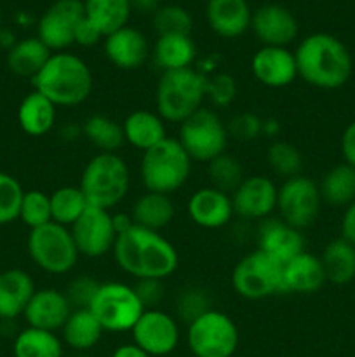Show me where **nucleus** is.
<instances>
[{
	"mask_svg": "<svg viewBox=\"0 0 355 357\" xmlns=\"http://www.w3.org/2000/svg\"><path fill=\"white\" fill-rule=\"evenodd\" d=\"M282 265L256 248L240 258L233 268V289L246 300H263L282 293Z\"/></svg>",
	"mask_w": 355,
	"mask_h": 357,
	"instance_id": "9b49d317",
	"label": "nucleus"
},
{
	"mask_svg": "<svg viewBox=\"0 0 355 357\" xmlns=\"http://www.w3.org/2000/svg\"><path fill=\"white\" fill-rule=\"evenodd\" d=\"M72 310L65 291L54 288H40L35 289L23 317L28 326L56 333V331H61Z\"/></svg>",
	"mask_w": 355,
	"mask_h": 357,
	"instance_id": "412c9836",
	"label": "nucleus"
},
{
	"mask_svg": "<svg viewBox=\"0 0 355 357\" xmlns=\"http://www.w3.org/2000/svg\"><path fill=\"white\" fill-rule=\"evenodd\" d=\"M14 357H63V340L52 331L26 326L16 335Z\"/></svg>",
	"mask_w": 355,
	"mask_h": 357,
	"instance_id": "f704fd0d",
	"label": "nucleus"
},
{
	"mask_svg": "<svg viewBox=\"0 0 355 357\" xmlns=\"http://www.w3.org/2000/svg\"><path fill=\"white\" fill-rule=\"evenodd\" d=\"M187 344L194 357H232L239 349V328L228 314L211 309L188 324Z\"/></svg>",
	"mask_w": 355,
	"mask_h": 357,
	"instance_id": "1a4fd4ad",
	"label": "nucleus"
},
{
	"mask_svg": "<svg viewBox=\"0 0 355 357\" xmlns=\"http://www.w3.org/2000/svg\"><path fill=\"white\" fill-rule=\"evenodd\" d=\"M341 155L345 164L355 169V121H352L341 135Z\"/></svg>",
	"mask_w": 355,
	"mask_h": 357,
	"instance_id": "8fccbe9b",
	"label": "nucleus"
},
{
	"mask_svg": "<svg viewBox=\"0 0 355 357\" xmlns=\"http://www.w3.org/2000/svg\"><path fill=\"white\" fill-rule=\"evenodd\" d=\"M267 160L270 169L274 171L277 176L284 178V180H289V178H294L298 176V174H301V152H299L292 143L284 142V139L274 142L268 146Z\"/></svg>",
	"mask_w": 355,
	"mask_h": 357,
	"instance_id": "58836bf2",
	"label": "nucleus"
},
{
	"mask_svg": "<svg viewBox=\"0 0 355 357\" xmlns=\"http://www.w3.org/2000/svg\"><path fill=\"white\" fill-rule=\"evenodd\" d=\"M205 17L216 35L237 38L251 30V10L247 0H207Z\"/></svg>",
	"mask_w": 355,
	"mask_h": 357,
	"instance_id": "b1692460",
	"label": "nucleus"
},
{
	"mask_svg": "<svg viewBox=\"0 0 355 357\" xmlns=\"http://www.w3.org/2000/svg\"><path fill=\"white\" fill-rule=\"evenodd\" d=\"M327 282L336 286L350 284L355 279V248L345 239H334L320 255Z\"/></svg>",
	"mask_w": 355,
	"mask_h": 357,
	"instance_id": "2f4dec72",
	"label": "nucleus"
},
{
	"mask_svg": "<svg viewBox=\"0 0 355 357\" xmlns=\"http://www.w3.org/2000/svg\"><path fill=\"white\" fill-rule=\"evenodd\" d=\"M56 105L38 91H31L17 107V124L28 136H45L56 124Z\"/></svg>",
	"mask_w": 355,
	"mask_h": 357,
	"instance_id": "c85d7f7f",
	"label": "nucleus"
},
{
	"mask_svg": "<svg viewBox=\"0 0 355 357\" xmlns=\"http://www.w3.org/2000/svg\"><path fill=\"white\" fill-rule=\"evenodd\" d=\"M101 40H104V35L84 16V20L77 24L75 44L82 45V47H93V45L100 44Z\"/></svg>",
	"mask_w": 355,
	"mask_h": 357,
	"instance_id": "09e8293b",
	"label": "nucleus"
},
{
	"mask_svg": "<svg viewBox=\"0 0 355 357\" xmlns=\"http://www.w3.org/2000/svg\"><path fill=\"white\" fill-rule=\"evenodd\" d=\"M131 7L138 13L155 14V10L160 7V0H131Z\"/></svg>",
	"mask_w": 355,
	"mask_h": 357,
	"instance_id": "864d4df0",
	"label": "nucleus"
},
{
	"mask_svg": "<svg viewBox=\"0 0 355 357\" xmlns=\"http://www.w3.org/2000/svg\"><path fill=\"white\" fill-rule=\"evenodd\" d=\"M89 310L100 321L104 331L125 333L134 328L141 314L145 312V307L141 305L132 286L111 281L101 282Z\"/></svg>",
	"mask_w": 355,
	"mask_h": 357,
	"instance_id": "9d476101",
	"label": "nucleus"
},
{
	"mask_svg": "<svg viewBox=\"0 0 355 357\" xmlns=\"http://www.w3.org/2000/svg\"><path fill=\"white\" fill-rule=\"evenodd\" d=\"M70 232L80 257L87 258H101L113 251L118 236L111 211L94 206H89L84 211V215L70 227Z\"/></svg>",
	"mask_w": 355,
	"mask_h": 357,
	"instance_id": "ddd939ff",
	"label": "nucleus"
},
{
	"mask_svg": "<svg viewBox=\"0 0 355 357\" xmlns=\"http://www.w3.org/2000/svg\"><path fill=\"white\" fill-rule=\"evenodd\" d=\"M35 289V282L28 272L21 268L0 272V319L13 321L23 316Z\"/></svg>",
	"mask_w": 355,
	"mask_h": 357,
	"instance_id": "393cba45",
	"label": "nucleus"
},
{
	"mask_svg": "<svg viewBox=\"0 0 355 357\" xmlns=\"http://www.w3.org/2000/svg\"><path fill=\"white\" fill-rule=\"evenodd\" d=\"M117 267L136 279H167L180 265L178 250L169 239L155 230L132 223L117 236L113 246Z\"/></svg>",
	"mask_w": 355,
	"mask_h": 357,
	"instance_id": "f257e3e1",
	"label": "nucleus"
},
{
	"mask_svg": "<svg viewBox=\"0 0 355 357\" xmlns=\"http://www.w3.org/2000/svg\"><path fill=\"white\" fill-rule=\"evenodd\" d=\"M188 218L197 227L205 230H218L232 222L233 202L232 195L214 187H202L190 195L187 202Z\"/></svg>",
	"mask_w": 355,
	"mask_h": 357,
	"instance_id": "6ab92c4d",
	"label": "nucleus"
},
{
	"mask_svg": "<svg viewBox=\"0 0 355 357\" xmlns=\"http://www.w3.org/2000/svg\"><path fill=\"white\" fill-rule=\"evenodd\" d=\"M132 342L150 357L173 356L180 345L178 319L160 309H148L141 314L131 330Z\"/></svg>",
	"mask_w": 355,
	"mask_h": 357,
	"instance_id": "4468645a",
	"label": "nucleus"
},
{
	"mask_svg": "<svg viewBox=\"0 0 355 357\" xmlns=\"http://www.w3.org/2000/svg\"><path fill=\"white\" fill-rule=\"evenodd\" d=\"M100 286L101 282L96 281L93 275H79L70 281L68 288L65 289V295L72 309H89Z\"/></svg>",
	"mask_w": 355,
	"mask_h": 357,
	"instance_id": "a18cd8bd",
	"label": "nucleus"
},
{
	"mask_svg": "<svg viewBox=\"0 0 355 357\" xmlns=\"http://www.w3.org/2000/svg\"><path fill=\"white\" fill-rule=\"evenodd\" d=\"M79 187L89 206L111 211L129 194L131 173L127 162L118 153H96L84 167Z\"/></svg>",
	"mask_w": 355,
	"mask_h": 357,
	"instance_id": "39448f33",
	"label": "nucleus"
},
{
	"mask_svg": "<svg viewBox=\"0 0 355 357\" xmlns=\"http://www.w3.org/2000/svg\"><path fill=\"white\" fill-rule=\"evenodd\" d=\"M211 296L205 289L190 286L178 295L176 300V319L180 317L187 324L200 317L207 310H211Z\"/></svg>",
	"mask_w": 355,
	"mask_h": 357,
	"instance_id": "37998d69",
	"label": "nucleus"
},
{
	"mask_svg": "<svg viewBox=\"0 0 355 357\" xmlns=\"http://www.w3.org/2000/svg\"><path fill=\"white\" fill-rule=\"evenodd\" d=\"M49 195H51L52 222L59 223L63 227H68V229L89 208V202H87L86 195L80 190L79 185L59 187Z\"/></svg>",
	"mask_w": 355,
	"mask_h": 357,
	"instance_id": "e433bc0d",
	"label": "nucleus"
},
{
	"mask_svg": "<svg viewBox=\"0 0 355 357\" xmlns=\"http://www.w3.org/2000/svg\"><path fill=\"white\" fill-rule=\"evenodd\" d=\"M52 51L38 37H26L17 40L7 51V66L17 77L33 79L45 66Z\"/></svg>",
	"mask_w": 355,
	"mask_h": 357,
	"instance_id": "7c9ffc66",
	"label": "nucleus"
},
{
	"mask_svg": "<svg viewBox=\"0 0 355 357\" xmlns=\"http://www.w3.org/2000/svg\"><path fill=\"white\" fill-rule=\"evenodd\" d=\"M103 49L108 61L125 72L141 68L150 56V44L146 35L129 24L106 35L103 40Z\"/></svg>",
	"mask_w": 355,
	"mask_h": 357,
	"instance_id": "aec40b11",
	"label": "nucleus"
},
{
	"mask_svg": "<svg viewBox=\"0 0 355 357\" xmlns=\"http://www.w3.org/2000/svg\"><path fill=\"white\" fill-rule=\"evenodd\" d=\"M82 20V0H56L38 20L37 37L52 52L66 51L75 44L77 24Z\"/></svg>",
	"mask_w": 355,
	"mask_h": 357,
	"instance_id": "2eb2a0df",
	"label": "nucleus"
},
{
	"mask_svg": "<svg viewBox=\"0 0 355 357\" xmlns=\"http://www.w3.org/2000/svg\"><path fill=\"white\" fill-rule=\"evenodd\" d=\"M205 79L194 68L162 72L155 91V112L164 122L181 124L205 101Z\"/></svg>",
	"mask_w": 355,
	"mask_h": 357,
	"instance_id": "20e7f679",
	"label": "nucleus"
},
{
	"mask_svg": "<svg viewBox=\"0 0 355 357\" xmlns=\"http://www.w3.org/2000/svg\"><path fill=\"white\" fill-rule=\"evenodd\" d=\"M167 357H176V356H167Z\"/></svg>",
	"mask_w": 355,
	"mask_h": 357,
	"instance_id": "6e6d98bb",
	"label": "nucleus"
},
{
	"mask_svg": "<svg viewBox=\"0 0 355 357\" xmlns=\"http://www.w3.org/2000/svg\"><path fill=\"white\" fill-rule=\"evenodd\" d=\"M103 326L89 309H73L61 328L63 344L75 352H89L103 338Z\"/></svg>",
	"mask_w": 355,
	"mask_h": 357,
	"instance_id": "c756f323",
	"label": "nucleus"
},
{
	"mask_svg": "<svg viewBox=\"0 0 355 357\" xmlns=\"http://www.w3.org/2000/svg\"><path fill=\"white\" fill-rule=\"evenodd\" d=\"M0 21H2V17H0Z\"/></svg>",
	"mask_w": 355,
	"mask_h": 357,
	"instance_id": "4d7b16f0",
	"label": "nucleus"
},
{
	"mask_svg": "<svg viewBox=\"0 0 355 357\" xmlns=\"http://www.w3.org/2000/svg\"><path fill=\"white\" fill-rule=\"evenodd\" d=\"M207 176L211 180V187L228 195H232L246 178L240 160L226 152L207 162Z\"/></svg>",
	"mask_w": 355,
	"mask_h": 357,
	"instance_id": "4c0bfd02",
	"label": "nucleus"
},
{
	"mask_svg": "<svg viewBox=\"0 0 355 357\" xmlns=\"http://www.w3.org/2000/svg\"><path fill=\"white\" fill-rule=\"evenodd\" d=\"M237 96V82L230 73H216L205 82V100L216 108H226Z\"/></svg>",
	"mask_w": 355,
	"mask_h": 357,
	"instance_id": "c03bdc74",
	"label": "nucleus"
},
{
	"mask_svg": "<svg viewBox=\"0 0 355 357\" xmlns=\"http://www.w3.org/2000/svg\"><path fill=\"white\" fill-rule=\"evenodd\" d=\"M153 28L157 35H190L194 17L184 7L167 3L160 6L153 14Z\"/></svg>",
	"mask_w": 355,
	"mask_h": 357,
	"instance_id": "ea45409f",
	"label": "nucleus"
},
{
	"mask_svg": "<svg viewBox=\"0 0 355 357\" xmlns=\"http://www.w3.org/2000/svg\"><path fill=\"white\" fill-rule=\"evenodd\" d=\"M19 220L30 230L52 222L51 195L42 190H26L19 208Z\"/></svg>",
	"mask_w": 355,
	"mask_h": 357,
	"instance_id": "a19ab883",
	"label": "nucleus"
},
{
	"mask_svg": "<svg viewBox=\"0 0 355 357\" xmlns=\"http://www.w3.org/2000/svg\"><path fill=\"white\" fill-rule=\"evenodd\" d=\"M174 215H176V206H174L171 195L157 194V192H145L143 195H139L129 213L134 225L155 230V232L169 227L173 223Z\"/></svg>",
	"mask_w": 355,
	"mask_h": 357,
	"instance_id": "bb28decb",
	"label": "nucleus"
},
{
	"mask_svg": "<svg viewBox=\"0 0 355 357\" xmlns=\"http://www.w3.org/2000/svg\"><path fill=\"white\" fill-rule=\"evenodd\" d=\"M228 128L214 110L202 107L180 124L178 142L194 162H211L226 152Z\"/></svg>",
	"mask_w": 355,
	"mask_h": 357,
	"instance_id": "6e6552de",
	"label": "nucleus"
},
{
	"mask_svg": "<svg viewBox=\"0 0 355 357\" xmlns=\"http://www.w3.org/2000/svg\"><path fill=\"white\" fill-rule=\"evenodd\" d=\"M23 187L10 174L0 171V225L19 220V208L23 201Z\"/></svg>",
	"mask_w": 355,
	"mask_h": 357,
	"instance_id": "79ce46f5",
	"label": "nucleus"
},
{
	"mask_svg": "<svg viewBox=\"0 0 355 357\" xmlns=\"http://www.w3.org/2000/svg\"><path fill=\"white\" fill-rule=\"evenodd\" d=\"M82 135L87 142L103 153H117L125 143L122 124L106 115H90L84 121Z\"/></svg>",
	"mask_w": 355,
	"mask_h": 357,
	"instance_id": "c9c22d12",
	"label": "nucleus"
},
{
	"mask_svg": "<svg viewBox=\"0 0 355 357\" xmlns=\"http://www.w3.org/2000/svg\"><path fill=\"white\" fill-rule=\"evenodd\" d=\"M132 288H134L136 295H138L145 310L159 309L160 302L166 295L164 281H160V279H136V284Z\"/></svg>",
	"mask_w": 355,
	"mask_h": 357,
	"instance_id": "49530a36",
	"label": "nucleus"
},
{
	"mask_svg": "<svg viewBox=\"0 0 355 357\" xmlns=\"http://www.w3.org/2000/svg\"><path fill=\"white\" fill-rule=\"evenodd\" d=\"M258 250L265 251L281 264H285L296 255L305 251L303 230L294 229L281 218H267L258 229Z\"/></svg>",
	"mask_w": 355,
	"mask_h": 357,
	"instance_id": "4be33fe9",
	"label": "nucleus"
},
{
	"mask_svg": "<svg viewBox=\"0 0 355 357\" xmlns=\"http://www.w3.org/2000/svg\"><path fill=\"white\" fill-rule=\"evenodd\" d=\"M263 121L254 114H240L232 121L228 128V135H233L242 142H253L263 132Z\"/></svg>",
	"mask_w": 355,
	"mask_h": 357,
	"instance_id": "de8ad7c7",
	"label": "nucleus"
},
{
	"mask_svg": "<svg viewBox=\"0 0 355 357\" xmlns=\"http://www.w3.org/2000/svg\"><path fill=\"white\" fill-rule=\"evenodd\" d=\"M341 239L355 248V201L345 208L343 218H341Z\"/></svg>",
	"mask_w": 355,
	"mask_h": 357,
	"instance_id": "3c124183",
	"label": "nucleus"
},
{
	"mask_svg": "<svg viewBox=\"0 0 355 357\" xmlns=\"http://www.w3.org/2000/svg\"><path fill=\"white\" fill-rule=\"evenodd\" d=\"M298 77L317 89H340L354 68L347 45L331 33L306 35L294 51Z\"/></svg>",
	"mask_w": 355,
	"mask_h": 357,
	"instance_id": "f03ea898",
	"label": "nucleus"
},
{
	"mask_svg": "<svg viewBox=\"0 0 355 357\" xmlns=\"http://www.w3.org/2000/svg\"><path fill=\"white\" fill-rule=\"evenodd\" d=\"M125 143L146 152L167 138L166 122L157 112L134 110L122 122Z\"/></svg>",
	"mask_w": 355,
	"mask_h": 357,
	"instance_id": "a878e982",
	"label": "nucleus"
},
{
	"mask_svg": "<svg viewBox=\"0 0 355 357\" xmlns=\"http://www.w3.org/2000/svg\"><path fill=\"white\" fill-rule=\"evenodd\" d=\"M277 194L278 187L268 176H246L232 194L233 211L246 220L263 222L277 209Z\"/></svg>",
	"mask_w": 355,
	"mask_h": 357,
	"instance_id": "dca6fc26",
	"label": "nucleus"
},
{
	"mask_svg": "<svg viewBox=\"0 0 355 357\" xmlns=\"http://www.w3.org/2000/svg\"><path fill=\"white\" fill-rule=\"evenodd\" d=\"M35 91L56 107H77L89 100L94 77L89 65L73 52H52L44 68L31 79Z\"/></svg>",
	"mask_w": 355,
	"mask_h": 357,
	"instance_id": "7ed1b4c3",
	"label": "nucleus"
},
{
	"mask_svg": "<svg viewBox=\"0 0 355 357\" xmlns=\"http://www.w3.org/2000/svg\"><path fill=\"white\" fill-rule=\"evenodd\" d=\"M26 248L31 261L52 275L68 274L75 268L80 257L68 227L54 222L30 230Z\"/></svg>",
	"mask_w": 355,
	"mask_h": 357,
	"instance_id": "0eeeda50",
	"label": "nucleus"
},
{
	"mask_svg": "<svg viewBox=\"0 0 355 357\" xmlns=\"http://www.w3.org/2000/svg\"><path fill=\"white\" fill-rule=\"evenodd\" d=\"M152 56L162 72L191 68L197 47L191 35H159L153 44Z\"/></svg>",
	"mask_w": 355,
	"mask_h": 357,
	"instance_id": "cd10ccee",
	"label": "nucleus"
},
{
	"mask_svg": "<svg viewBox=\"0 0 355 357\" xmlns=\"http://www.w3.org/2000/svg\"><path fill=\"white\" fill-rule=\"evenodd\" d=\"M72 357H94V356L87 354V352H77V354H75V356H72Z\"/></svg>",
	"mask_w": 355,
	"mask_h": 357,
	"instance_id": "5fc2aeb1",
	"label": "nucleus"
},
{
	"mask_svg": "<svg viewBox=\"0 0 355 357\" xmlns=\"http://www.w3.org/2000/svg\"><path fill=\"white\" fill-rule=\"evenodd\" d=\"M322 208L319 185L305 174L284 180L278 187V218L298 230H305L317 222Z\"/></svg>",
	"mask_w": 355,
	"mask_h": 357,
	"instance_id": "f8f14e48",
	"label": "nucleus"
},
{
	"mask_svg": "<svg viewBox=\"0 0 355 357\" xmlns=\"http://www.w3.org/2000/svg\"><path fill=\"white\" fill-rule=\"evenodd\" d=\"M253 75L261 86L271 89H282L291 86L298 77L294 52L287 47H271L261 45L251 59Z\"/></svg>",
	"mask_w": 355,
	"mask_h": 357,
	"instance_id": "a211bd4d",
	"label": "nucleus"
},
{
	"mask_svg": "<svg viewBox=\"0 0 355 357\" xmlns=\"http://www.w3.org/2000/svg\"><path fill=\"white\" fill-rule=\"evenodd\" d=\"M111 357H150V356L132 342V344L118 345V347L113 351V354H111Z\"/></svg>",
	"mask_w": 355,
	"mask_h": 357,
	"instance_id": "603ef678",
	"label": "nucleus"
},
{
	"mask_svg": "<svg viewBox=\"0 0 355 357\" xmlns=\"http://www.w3.org/2000/svg\"><path fill=\"white\" fill-rule=\"evenodd\" d=\"M251 30L263 45L287 47L298 37V20L281 3H265L251 17Z\"/></svg>",
	"mask_w": 355,
	"mask_h": 357,
	"instance_id": "f3484780",
	"label": "nucleus"
},
{
	"mask_svg": "<svg viewBox=\"0 0 355 357\" xmlns=\"http://www.w3.org/2000/svg\"><path fill=\"white\" fill-rule=\"evenodd\" d=\"M194 160L188 157L176 138H169L143 152L139 178L146 192L171 195L183 188L191 174Z\"/></svg>",
	"mask_w": 355,
	"mask_h": 357,
	"instance_id": "423d86ee",
	"label": "nucleus"
},
{
	"mask_svg": "<svg viewBox=\"0 0 355 357\" xmlns=\"http://www.w3.org/2000/svg\"><path fill=\"white\" fill-rule=\"evenodd\" d=\"M319 190L322 202L347 208L355 201V169L345 162L338 164L324 174Z\"/></svg>",
	"mask_w": 355,
	"mask_h": 357,
	"instance_id": "72a5a7b5",
	"label": "nucleus"
},
{
	"mask_svg": "<svg viewBox=\"0 0 355 357\" xmlns=\"http://www.w3.org/2000/svg\"><path fill=\"white\" fill-rule=\"evenodd\" d=\"M84 16L106 37L122 26H127L132 13L131 0H82Z\"/></svg>",
	"mask_w": 355,
	"mask_h": 357,
	"instance_id": "473e14b6",
	"label": "nucleus"
},
{
	"mask_svg": "<svg viewBox=\"0 0 355 357\" xmlns=\"http://www.w3.org/2000/svg\"><path fill=\"white\" fill-rule=\"evenodd\" d=\"M327 282L320 257L303 251L282 265V293L313 295Z\"/></svg>",
	"mask_w": 355,
	"mask_h": 357,
	"instance_id": "5701e85b",
	"label": "nucleus"
}]
</instances>
